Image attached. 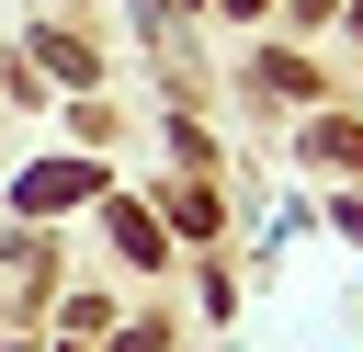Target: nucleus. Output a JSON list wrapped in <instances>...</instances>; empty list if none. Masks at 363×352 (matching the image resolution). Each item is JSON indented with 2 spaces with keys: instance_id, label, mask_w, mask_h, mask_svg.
I'll return each mask as SVG.
<instances>
[{
  "instance_id": "1",
  "label": "nucleus",
  "mask_w": 363,
  "mask_h": 352,
  "mask_svg": "<svg viewBox=\"0 0 363 352\" xmlns=\"http://www.w3.org/2000/svg\"><path fill=\"white\" fill-rule=\"evenodd\" d=\"M79 193H102V159H57V170H23V216H57V204H79Z\"/></svg>"
},
{
  "instance_id": "2",
  "label": "nucleus",
  "mask_w": 363,
  "mask_h": 352,
  "mask_svg": "<svg viewBox=\"0 0 363 352\" xmlns=\"http://www.w3.org/2000/svg\"><path fill=\"white\" fill-rule=\"evenodd\" d=\"M23 57H34V68H45V79H68V91H91V79H102V57H91V45H79V34H34V45H23Z\"/></svg>"
},
{
  "instance_id": "3",
  "label": "nucleus",
  "mask_w": 363,
  "mask_h": 352,
  "mask_svg": "<svg viewBox=\"0 0 363 352\" xmlns=\"http://www.w3.org/2000/svg\"><path fill=\"white\" fill-rule=\"evenodd\" d=\"M113 250H125L136 273H147V261H170V250H159V216H147V204H113Z\"/></svg>"
},
{
  "instance_id": "4",
  "label": "nucleus",
  "mask_w": 363,
  "mask_h": 352,
  "mask_svg": "<svg viewBox=\"0 0 363 352\" xmlns=\"http://www.w3.org/2000/svg\"><path fill=\"white\" fill-rule=\"evenodd\" d=\"M318 159H340V170H363V125H318Z\"/></svg>"
}]
</instances>
